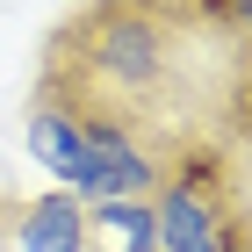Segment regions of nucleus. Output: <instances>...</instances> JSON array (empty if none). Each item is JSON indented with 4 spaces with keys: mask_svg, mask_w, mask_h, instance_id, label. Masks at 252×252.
Wrapping results in <instances>:
<instances>
[{
    "mask_svg": "<svg viewBox=\"0 0 252 252\" xmlns=\"http://www.w3.org/2000/svg\"><path fill=\"white\" fill-rule=\"evenodd\" d=\"M209 51L223 43L188 15V0H79L43 36L36 101L65 108L72 123H123L144 144H173L202 130Z\"/></svg>",
    "mask_w": 252,
    "mask_h": 252,
    "instance_id": "1",
    "label": "nucleus"
},
{
    "mask_svg": "<svg viewBox=\"0 0 252 252\" xmlns=\"http://www.w3.org/2000/svg\"><path fill=\"white\" fill-rule=\"evenodd\" d=\"M152 231L158 252H238L252 245V202L216 130H188L166 144L152 180Z\"/></svg>",
    "mask_w": 252,
    "mask_h": 252,
    "instance_id": "2",
    "label": "nucleus"
},
{
    "mask_svg": "<svg viewBox=\"0 0 252 252\" xmlns=\"http://www.w3.org/2000/svg\"><path fill=\"white\" fill-rule=\"evenodd\" d=\"M158 144H144L123 123H79V180L65 194L79 202H108V194H152L158 180Z\"/></svg>",
    "mask_w": 252,
    "mask_h": 252,
    "instance_id": "3",
    "label": "nucleus"
},
{
    "mask_svg": "<svg viewBox=\"0 0 252 252\" xmlns=\"http://www.w3.org/2000/svg\"><path fill=\"white\" fill-rule=\"evenodd\" d=\"M15 252H94L87 238V202L65 188L36 194V202H15V223H7Z\"/></svg>",
    "mask_w": 252,
    "mask_h": 252,
    "instance_id": "4",
    "label": "nucleus"
},
{
    "mask_svg": "<svg viewBox=\"0 0 252 252\" xmlns=\"http://www.w3.org/2000/svg\"><path fill=\"white\" fill-rule=\"evenodd\" d=\"M87 238H94V252H158L152 202H144V194H108V202H87Z\"/></svg>",
    "mask_w": 252,
    "mask_h": 252,
    "instance_id": "5",
    "label": "nucleus"
},
{
    "mask_svg": "<svg viewBox=\"0 0 252 252\" xmlns=\"http://www.w3.org/2000/svg\"><path fill=\"white\" fill-rule=\"evenodd\" d=\"M22 137H29V158H36L58 188H72V180H79V123L65 116V108L29 101V130H22Z\"/></svg>",
    "mask_w": 252,
    "mask_h": 252,
    "instance_id": "6",
    "label": "nucleus"
},
{
    "mask_svg": "<svg viewBox=\"0 0 252 252\" xmlns=\"http://www.w3.org/2000/svg\"><path fill=\"white\" fill-rule=\"evenodd\" d=\"M188 15L223 51H238V65H252V0H188Z\"/></svg>",
    "mask_w": 252,
    "mask_h": 252,
    "instance_id": "7",
    "label": "nucleus"
},
{
    "mask_svg": "<svg viewBox=\"0 0 252 252\" xmlns=\"http://www.w3.org/2000/svg\"><path fill=\"white\" fill-rule=\"evenodd\" d=\"M238 252H252V245H238Z\"/></svg>",
    "mask_w": 252,
    "mask_h": 252,
    "instance_id": "8",
    "label": "nucleus"
}]
</instances>
